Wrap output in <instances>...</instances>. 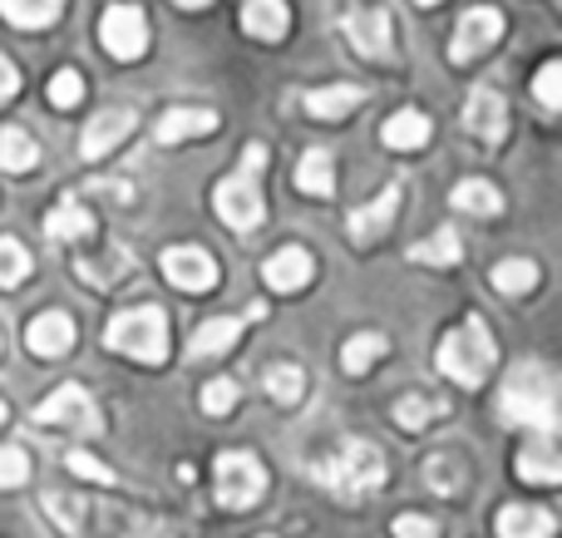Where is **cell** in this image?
<instances>
[{
    "mask_svg": "<svg viewBox=\"0 0 562 538\" xmlns=\"http://www.w3.org/2000/svg\"><path fill=\"white\" fill-rule=\"evenodd\" d=\"M504 421L508 425H524V430H538V435H553L558 425V381L543 361H528L518 366L514 376L504 381Z\"/></svg>",
    "mask_w": 562,
    "mask_h": 538,
    "instance_id": "6da1fadb",
    "label": "cell"
},
{
    "mask_svg": "<svg viewBox=\"0 0 562 538\" xmlns=\"http://www.w3.org/2000/svg\"><path fill=\"white\" fill-rule=\"evenodd\" d=\"M316 480H321V490L340 494V500H360V494L385 484V455L370 440L350 435V440H340V450L330 455V460L316 464Z\"/></svg>",
    "mask_w": 562,
    "mask_h": 538,
    "instance_id": "7a4b0ae2",
    "label": "cell"
},
{
    "mask_svg": "<svg viewBox=\"0 0 562 538\" xmlns=\"http://www.w3.org/2000/svg\"><path fill=\"white\" fill-rule=\"evenodd\" d=\"M494 366H498V346H494V336H488V326L479 322V316H469L464 326H454V332L439 341V371H445L449 381L469 385V391L484 385Z\"/></svg>",
    "mask_w": 562,
    "mask_h": 538,
    "instance_id": "3957f363",
    "label": "cell"
},
{
    "mask_svg": "<svg viewBox=\"0 0 562 538\" xmlns=\"http://www.w3.org/2000/svg\"><path fill=\"white\" fill-rule=\"evenodd\" d=\"M109 351L119 356H134L144 366L168 361V316L158 306H134V312H119L104 332Z\"/></svg>",
    "mask_w": 562,
    "mask_h": 538,
    "instance_id": "277c9868",
    "label": "cell"
},
{
    "mask_svg": "<svg viewBox=\"0 0 562 538\" xmlns=\"http://www.w3.org/2000/svg\"><path fill=\"white\" fill-rule=\"evenodd\" d=\"M213 494H217V504H223V509H252V504L267 494L262 460H257V455H243V450L217 455Z\"/></svg>",
    "mask_w": 562,
    "mask_h": 538,
    "instance_id": "5b68a950",
    "label": "cell"
},
{
    "mask_svg": "<svg viewBox=\"0 0 562 538\" xmlns=\"http://www.w3.org/2000/svg\"><path fill=\"white\" fill-rule=\"evenodd\" d=\"M35 425H45V430L99 435V411H94V401H89L85 385H59L49 401L35 405Z\"/></svg>",
    "mask_w": 562,
    "mask_h": 538,
    "instance_id": "8992f818",
    "label": "cell"
},
{
    "mask_svg": "<svg viewBox=\"0 0 562 538\" xmlns=\"http://www.w3.org/2000/svg\"><path fill=\"white\" fill-rule=\"evenodd\" d=\"M213 208L233 233H252V227H262V193H257V178H247V173L223 178V183L213 188Z\"/></svg>",
    "mask_w": 562,
    "mask_h": 538,
    "instance_id": "52a82bcc",
    "label": "cell"
},
{
    "mask_svg": "<svg viewBox=\"0 0 562 538\" xmlns=\"http://www.w3.org/2000/svg\"><path fill=\"white\" fill-rule=\"evenodd\" d=\"M498 40H504V10L498 5H474V10H464V20H459L454 40H449V55H454V65H469L474 55L494 49Z\"/></svg>",
    "mask_w": 562,
    "mask_h": 538,
    "instance_id": "ba28073f",
    "label": "cell"
},
{
    "mask_svg": "<svg viewBox=\"0 0 562 538\" xmlns=\"http://www.w3.org/2000/svg\"><path fill=\"white\" fill-rule=\"evenodd\" d=\"M99 40L114 59H138L148 49V20L138 5H109L99 20Z\"/></svg>",
    "mask_w": 562,
    "mask_h": 538,
    "instance_id": "9c48e42d",
    "label": "cell"
},
{
    "mask_svg": "<svg viewBox=\"0 0 562 538\" xmlns=\"http://www.w3.org/2000/svg\"><path fill=\"white\" fill-rule=\"evenodd\" d=\"M164 277L183 292H213L217 287V262L203 247H168L164 253Z\"/></svg>",
    "mask_w": 562,
    "mask_h": 538,
    "instance_id": "30bf717a",
    "label": "cell"
},
{
    "mask_svg": "<svg viewBox=\"0 0 562 538\" xmlns=\"http://www.w3.org/2000/svg\"><path fill=\"white\" fill-rule=\"evenodd\" d=\"M134 124H138L134 109H104V114H94L85 128V138H79V158H85V164H99V158L114 154V148L134 134Z\"/></svg>",
    "mask_w": 562,
    "mask_h": 538,
    "instance_id": "8fae6325",
    "label": "cell"
},
{
    "mask_svg": "<svg viewBox=\"0 0 562 538\" xmlns=\"http://www.w3.org/2000/svg\"><path fill=\"white\" fill-rule=\"evenodd\" d=\"M395 213H400V188L390 183L380 198H370L366 208H356V213H350V237H356V247L380 243V237L390 233V223H395Z\"/></svg>",
    "mask_w": 562,
    "mask_h": 538,
    "instance_id": "7c38bea8",
    "label": "cell"
},
{
    "mask_svg": "<svg viewBox=\"0 0 562 538\" xmlns=\"http://www.w3.org/2000/svg\"><path fill=\"white\" fill-rule=\"evenodd\" d=\"M25 346L40 361H55V356H65L69 346H75V322H69L65 312H40L35 322L25 326Z\"/></svg>",
    "mask_w": 562,
    "mask_h": 538,
    "instance_id": "4fadbf2b",
    "label": "cell"
},
{
    "mask_svg": "<svg viewBox=\"0 0 562 538\" xmlns=\"http://www.w3.org/2000/svg\"><path fill=\"white\" fill-rule=\"evenodd\" d=\"M346 35H350V45H356L360 55L385 59V55H390V10H380V5H370V10H350Z\"/></svg>",
    "mask_w": 562,
    "mask_h": 538,
    "instance_id": "5bb4252c",
    "label": "cell"
},
{
    "mask_svg": "<svg viewBox=\"0 0 562 538\" xmlns=\"http://www.w3.org/2000/svg\"><path fill=\"white\" fill-rule=\"evenodd\" d=\"M262 277H267V287H272V292H301V287L316 277V262H311L306 247H281V253L267 257Z\"/></svg>",
    "mask_w": 562,
    "mask_h": 538,
    "instance_id": "9a60e30c",
    "label": "cell"
},
{
    "mask_svg": "<svg viewBox=\"0 0 562 538\" xmlns=\"http://www.w3.org/2000/svg\"><path fill=\"white\" fill-rule=\"evenodd\" d=\"M464 124H469V134H474V138L498 144V138H504V128H508L504 99H498L494 89H474V94H469V104H464Z\"/></svg>",
    "mask_w": 562,
    "mask_h": 538,
    "instance_id": "2e32d148",
    "label": "cell"
},
{
    "mask_svg": "<svg viewBox=\"0 0 562 538\" xmlns=\"http://www.w3.org/2000/svg\"><path fill=\"white\" fill-rule=\"evenodd\" d=\"M217 128V114L213 109H168L164 119H158V144H188V138L198 134H213Z\"/></svg>",
    "mask_w": 562,
    "mask_h": 538,
    "instance_id": "e0dca14e",
    "label": "cell"
},
{
    "mask_svg": "<svg viewBox=\"0 0 562 538\" xmlns=\"http://www.w3.org/2000/svg\"><path fill=\"white\" fill-rule=\"evenodd\" d=\"M45 519L55 524L59 534L65 538H85L89 534V519H94V514H89V504L79 500V494H69V490H55V494H45Z\"/></svg>",
    "mask_w": 562,
    "mask_h": 538,
    "instance_id": "ac0fdd59",
    "label": "cell"
},
{
    "mask_svg": "<svg viewBox=\"0 0 562 538\" xmlns=\"http://www.w3.org/2000/svg\"><path fill=\"white\" fill-rule=\"evenodd\" d=\"M558 524L548 509H528V504H508L498 509V538H553Z\"/></svg>",
    "mask_w": 562,
    "mask_h": 538,
    "instance_id": "d6986e66",
    "label": "cell"
},
{
    "mask_svg": "<svg viewBox=\"0 0 562 538\" xmlns=\"http://www.w3.org/2000/svg\"><path fill=\"white\" fill-rule=\"evenodd\" d=\"M518 474H524L528 484H558L562 480V460H558L553 435H538L533 445H524V455H518Z\"/></svg>",
    "mask_w": 562,
    "mask_h": 538,
    "instance_id": "ffe728a7",
    "label": "cell"
},
{
    "mask_svg": "<svg viewBox=\"0 0 562 538\" xmlns=\"http://www.w3.org/2000/svg\"><path fill=\"white\" fill-rule=\"evenodd\" d=\"M243 30L257 40H281L291 30V10L286 0H247L243 5Z\"/></svg>",
    "mask_w": 562,
    "mask_h": 538,
    "instance_id": "44dd1931",
    "label": "cell"
},
{
    "mask_svg": "<svg viewBox=\"0 0 562 538\" xmlns=\"http://www.w3.org/2000/svg\"><path fill=\"white\" fill-rule=\"evenodd\" d=\"M237 336H243V322L237 316H217V322H203L193 332V341H188V356L193 361H207V356H223L237 346Z\"/></svg>",
    "mask_w": 562,
    "mask_h": 538,
    "instance_id": "7402d4cb",
    "label": "cell"
},
{
    "mask_svg": "<svg viewBox=\"0 0 562 538\" xmlns=\"http://www.w3.org/2000/svg\"><path fill=\"white\" fill-rule=\"evenodd\" d=\"M366 104V89L356 85H330V89H311L306 94V114L311 119H346Z\"/></svg>",
    "mask_w": 562,
    "mask_h": 538,
    "instance_id": "603a6c76",
    "label": "cell"
},
{
    "mask_svg": "<svg viewBox=\"0 0 562 538\" xmlns=\"http://www.w3.org/2000/svg\"><path fill=\"white\" fill-rule=\"evenodd\" d=\"M128 272H134V257H128L124 247H109V253H99V257H79V277H85L89 287H99V292H109V287Z\"/></svg>",
    "mask_w": 562,
    "mask_h": 538,
    "instance_id": "cb8c5ba5",
    "label": "cell"
},
{
    "mask_svg": "<svg viewBox=\"0 0 562 538\" xmlns=\"http://www.w3.org/2000/svg\"><path fill=\"white\" fill-rule=\"evenodd\" d=\"M296 188L311 198H330V188H336V164H330L326 148H306L296 164Z\"/></svg>",
    "mask_w": 562,
    "mask_h": 538,
    "instance_id": "d4e9b609",
    "label": "cell"
},
{
    "mask_svg": "<svg viewBox=\"0 0 562 538\" xmlns=\"http://www.w3.org/2000/svg\"><path fill=\"white\" fill-rule=\"evenodd\" d=\"M385 138L390 148H400V154H409V148H425L429 144V119L419 114V109H400V114L385 119Z\"/></svg>",
    "mask_w": 562,
    "mask_h": 538,
    "instance_id": "484cf974",
    "label": "cell"
},
{
    "mask_svg": "<svg viewBox=\"0 0 562 538\" xmlns=\"http://www.w3.org/2000/svg\"><path fill=\"white\" fill-rule=\"evenodd\" d=\"M459 257H464V247H459L454 227H439V233H429L425 243L409 247V262H419V267H454Z\"/></svg>",
    "mask_w": 562,
    "mask_h": 538,
    "instance_id": "4316f807",
    "label": "cell"
},
{
    "mask_svg": "<svg viewBox=\"0 0 562 538\" xmlns=\"http://www.w3.org/2000/svg\"><path fill=\"white\" fill-rule=\"evenodd\" d=\"M59 10H65V0H0V15H5L10 25H20V30L55 25Z\"/></svg>",
    "mask_w": 562,
    "mask_h": 538,
    "instance_id": "83f0119b",
    "label": "cell"
},
{
    "mask_svg": "<svg viewBox=\"0 0 562 538\" xmlns=\"http://www.w3.org/2000/svg\"><path fill=\"white\" fill-rule=\"evenodd\" d=\"M89 233H94V217H89V208H79V203H59L55 213L45 217L49 243H75V237H89Z\"/></svg>",
    "mask_w": 562,
    "mask_h": 538,
    "instance_id": "f1b7e54d",
    "label": "cell"
},
{
    "mask_svg": "<svg viewBox=\"0 0 562 538\" xmlns=\"http://www.w3.org/2000/svg\"><path fill=\"white\" fill-rule=\"evenodd\" d=\"M454 208L459 213H474V217H494L498 208H504V198H498V188L484 183V178H464V183L454 188Z\"/></svg>",
    "mask_w": 562,
    "mask_h": 538,
    "instance_id": "f546056e",
    "label": "cell"
},
{
    "mask_svg": "<svg viewBox=\"0 0 562 538\" xmlns=\"http://www.w3.org/2000/svg\"><path fill=\"white\" fill-rule=\"evenodd\" d=\"M35 158H40V148L25 128H0V168L5 173H30Z\"/></svg>",
    "mask_w": 562,
    "mask_h": 538,
    "instance_id": "4dcf8cb0",
    "label": "cell"
},
{
    "mask_svg": "<svg viewBox=\"0 0 562 538\" xmlns=\"http://www.w3.org/2000/svg\"><path fill=\"white\" fill-rule=\"evenodd\" d=\"M267 395H272L277 405H301V395H306V371L301 366H291V361H281L267 371Z\"/></svg>",
    "mask_w": 562,
    "mask_h": 538,
    "instance_id": "1f68e13d",
    "label": "cell"
},
{
    "mask_svg": "<svg viewBox=\"0 0 562 538\" xmlns=\"http://www.w3.org/2000/svg\"><path fill=\"white\" fill-rule=\"evenodd\" d=\"M494 287L504 296H528L538 287V267L528 262V257H508V262L494 267Z\"/></svg>",
    "mask_w": 562,
    "mask_h": 538,
    "instance_id": "d6a6232c",
    "label": "cell"
},
{
    "mask_svg": "<svg viewBox=\"0 0 562 538\" xmlns=\"http://www.w3.org/2000/svg\"><path fill=\"white\" fill-rule=\"evenodd\" d=\"M385 356V336L380 332H360V336H350L346 341V351H340V361H346V371L350 376H366L370 366Z\"/></svg>",
    "mask_w": 562,
    "mask_h": 538,
    "instance_id": "836d02e7",
    "label": "cell"
},
{
    "mask_svg": "<svg viewBox=\"0 0 562 538\" xmlns=\"http://www.w3.org/2000/svg\"><path fill=\"white\" fill-rule=\"evenodd\" d=\"M445 415V405L429 401V395H400L395 401V425L400 430H425L429 421H439Z\"/></svg>",
    "mask_w": 562,
    "mask_h": 538,
    "instance_id": "e575fe53",
    "label": "cell"
},
{
    "mask_svg": "<svg viewBox=\"0 0 562 538\" xmlns=\"http://www.w3.org/2000/svg\"><path fill=\"white\" fill-rule=\"evenodd\" d=\"M30 253L15 243V237H0V287H20L30 277Z\"/></svg>",
    "mask_w": 562,
    "mask_h": 538,
    "instance_id": "d590c367",
    "label": "cell"
},
{
    "mask_svg": "<svg viewBox=\"0 0 562 538\" xmlns=\"http://www.w3.org/2000/svg\"><path fill=\"white\" fill-rule=\"evenodd\" d=\"M45 99H49L55 109H75L79 99H85V79H79V69H59V75L49 79Z\"/></svg>",
    "mask_w": 562,
    "mask_h": 538,
    "instance_id": "8d00e7d4",
    "label": "cell"
},
{
    "mask_svg": "<svg viewBox=\"0 0 562 538\" xmlns=\"http://www.w3.org/2000/svg\"><path fill=\"white\" fill-rule=\"evenodd\" d=\"M30 480V455L20 445H0V490H20Z\"/></svg>",
    "mask_w": 562,
    "mask_h": 538,
    "instance_id": "74e56055",
    "label": "cell"
},
{
    "mask_svg": "<svg viewBox=\"0 0 562 538\" xmlns=\"http://www.w3.org/2000/svg\"><path fill=\"white\" fill-rule=\"evenodd\" d=\"M533 94H538V104H543V109H562V65H558V59H548V65L538 69Z\"/></svg>",
    "mask_w": 562,
    "mask_h": 538,
    "instance_id": "f35d334b",
    "label": "cell"
},
{
    "mask_svg": "<svg viewBox=\"0 0 562 538\" xmlns=\"http://www.w3.org/2000/svg\"><path fill=\"white\" fill-rule=\"evenodd\" d=\"M65 464H69V474H79V480H94V484H114V470L109 464H99L89 450H69L65 455Z\"/></svg>",
    "mask_w": 562,
    "mask_h": 538,
    "instance_id": "ab89813d",
    "label": "cell"
},
{
    "mask_svg": "<svg viewBox=\"0 0 562 538\" xmlns=\"http://www.w3.org/2000/svg\"><path fill=\"white\" fill-rule=\"evenodd\" d=\"M237 405V381H207L203 385V411L207 415H227Z\"/></svg>",
    "mask_w": 562,
    "mask_h": 538,
    "instance_id": "60d3db41",
    "label": "cell"
},
{
    "mask_svg": "<svg viewBox=\"0 0 562 538\" xmlns=\"http://www.w3.org/2000/svg\"><path fill=\"white\" fill-rule=\"evenodd\" d=\"M395 538H439V524L425 514H400L395 519Z\"/></svg>",
    "mask_w": 562,
    "mask_h": 538,
    "instance_id": "b9f144b4",
    "label": "cell"
},
{
    "mask_svg": "<svg viewBox=\"0 0 562 538\" xmlns=\"http://www.w3.org/2000/svg\"><path fill=\"white\" fill-rule=\"evenodd\" d=\"M459 470L454 464H445V460H429V490L435 494H459Z\"/></svg>",
    "mask_w": 562,
    "mask_h": 538,
    "instance_id": "7bdbcfd3",
    "label": "cell"
},
{
    "mask_svg": "<svg viewBox=\"0 0 562 538\" xmlns=\"http://www.w3.org/2000/svg\"><path fill=\"white\" fill-rule=\"evenodd\" d=\"M262 164H267V144H247V154H243V173H247V178H257V173H262Z\"/></svg>",
    "mask_w": 562,
    "mask_h": 538,
    "instance_id": "ee69618b",
    "label": "cell"
},
{
    "mask_svg": "<svg viewBox=\"0 0 562 538\" xmlns=\"http://www.w3.org/2000/svg\"><path fill=\"white\" fill-rule=\"evenodd\" d=\"M15 85H20V75H15V65H10L5 55H0V104H5L10 94H15Z\"/></svg>",
    "mask_w": 562,
    "mask_h": 538,
    "instance_id": "f6af8a7d",
    "label": "cell"
},
{
    "mask_svg": "<svg viewBox=\"0 0 562 538\" xmlns=\"http://www.w3.org/2000/svg\"><path fill=\"white\" fill-rule=\"evenodd\" d=\"M178 5H183V10H198V5H207V0H178Z\"/></svg>",
    "mask_w": 562,
    "mask_h": 538,
    "instance_id": "bcb514c9",
    "label": "cell"
},
{
    "mask_svg": "<svg viewBox=\"0 0 562 538\" xmlns=\"http://www.w3.org/2000/svg\"><path fill=\"white\" fill-rule=\"evenodd\" d=\"M138 538H168V534H158V529H148V534H138Z\"/></svg>",
    "mask_w": 562,
    "mask_h": 538,
    "instance_id": "7dc6e473",
    "label": "cell"
},
{
    "mask_svg": "<svg viewBox=\"0 0 562 538\" xmlns=\"http://www.w3.org/2000/svg\"><path fill=\"white\" fill-rule=\"evenodd\" d=\"M0 421H5V401H0Z\"/></svg>",
    "mask_w": 562,
    "mask_h": 538,
    "instance_id": "c3c4849f",
    "label": "cell"
},
{
    "mask_svg": "<svg viewBox=\"0 0 562 538\" xmlns=\"http://www.w3.org/2000/svg\"><path fill=\"white\" fill-rule=\"evenodd\" d=\"M419 5H435V0H419Z\"/></svg>",
    "mask_w": 562,
    "mask_h": 538,
    "instance_id": "681fc988",
    "label": "cell"
},
{
    "mask_svg": "<svg viewBox=\"0 0 562 538\" xmlns=\"http://www.w3.org/2000/svg\"><path fill=\"white\" fill-rule=\"evenodd\" d=\"M267 538H272V534H267Z\"/></svg>",
    "mask_w": 562,
    "mask_h": 538,
    "instance_id": "f907efd6",
    "label": "cell"
}]
</instances>
